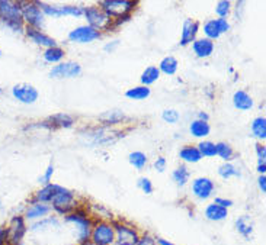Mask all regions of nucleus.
<instances>
[{"label":"nucleus","instance_id":"obj_45","mask_svg":"<svg viewBox=\"0 0 266 245\" xmlns=\"http://www.w3.org/2000/svg\"><path fill=\"white\" fill-rule=\"evenodd\" d=\"M7 243V234L4 228H0V245H6Z\"/></svg>","mask_w":266,"mask_h":245},{"label":"nucleus","instance_id":"obj_9","mask_svg":"<svg viewBox=\"0 0 266 245\" xmlns=\"http://www.w3.org/2000/svg\"><path fill=\"white\" fill-rule=\"evenodd\" d=\"M80 73H82V67L77 62L68 61L56 65L50 71V76L54 79H73V77L80 76Z\"/></svg>","mask_w":266,"mask_h":245},{"label":"nucleus","instance_id":"obj_25","mask_svg":"<svg viewBox=\"0 0 266 245\" xmlns=\"http://www.w3.org/2000/svg\"><path fill=\"white\" fill-rule=\"evenodd\" d=\"M177 65H179L177 60L175 57L169 55V57H165L162 60L160 65H159V71H163L167 76H172V74H175L177 71Z\"/></svg>","mask_w":266,"mask_h":245},{"label":"nucleus","instance_id":"obj_32","mask_svg":"<svg viewBox=\"0 0 266 245\" xmlns=\"http://www.w3.org/2000/svg\"><path fill=\"white\" fill-rule=\"evenodd\" d=\"M128 158H130V163L133 164L135 168H138V170H141V168L147 164V157H146V154L140 153V151L131 153Z\"/></svg>","mask_w":266,"mask_h":245},{"label":"nucleus","instance_id":"obj_27","mask_svg":"<svg viewBox=\"0 0 266 245\" xmlns=\"http://www.w3.org/2000/svg\"><path fill=\"white\" fill-rule=\"evenodd\" d=\"M150 93L151 92H150L148 87H146V86H138V87L130 89L128 92L125 93V96H127L128 99H133V100H143V99L148 97Z\"/></svg>","mask_w":266,"mask_h":245},{"label":"nucleus","instance_id":"obj_42","mask_svg":"<svg viewBox=\"0 0 266 245\" xmlns=\"http://www.w3.org/2000/svg\"><path fill=\"white\" fill-rule=\"evenodd\" d=\"M154 167L157 168V171L163 173V171L166 170V160H165L163 157L157 158V160H156V163H154Z\"/></svg>","mask_w":266,"mask_h":245},{"label":"nucleus","instance_id":"obj_23","mask_svg":"<svg viewBox=\"0 0 266 245\" xmlns=\"http://www.w3.org/2000/svg\"><path fill=\"white\" fill-rule=\"evenodd\" d=\"M160 77V71L157 67H148L143 71L141 74V83L147 87L150 84H153L154 82H157V79Z\"/></svg>","mask_w":266,"mask_h":245},{"label":"nucleus","instance_id":"obj_22","mask_svg":"<svg viewBox=\"0 0 266 245\" xmlns=\"http://www.w3.org/2000/svg\"><path fill=\"white\" fill-rule=\"evenodd\" d=\"M180 158L186 163H198L202 160V155L197 147H185L180 150Z\"/></svg>","mask_w":266,"mask_h":245},{"label":"nucleus","instance_id":"obj_7","mask_svg":"<svg viewBox=\"0 0 266 245\" xmlns=\"http://www.w3.org/2000/svg\"><path fill=\"white\" fill-rule=\"evenodd\" d=\"M114 231H115V240L118 245H137L140 241V237L137 234V231L131 228V226H127V225H122V223H114Z\"/></svg>","mask_w":266,"mask_h":245},{"label":"nucleus","instance_id":"obj_11","mask_svg":"<svg viewBox=\"0 0 266 245\" xmlns=\"http://www.w3.org/2000/svg\"><path fill=\"white\" fill-rule=\"evenodd\" d=\"M100 36V32L90 28V27H79L76 29L68 33V38L70 41L73 42H79V44H88V42H92L95 39H98Z\"/></svg>","mask_w":266,"mask_h":245},{"label":"nucleus","instance_id":"obj_10","mask_svg":"<svg viewBox=\"0 0 266 245\" xmlns=\"http://www.w3.org/2000/svg\"><path fill=\"white\" fill-rule=\"evenodd\" d=\"M12 94L16 100H19L25 105H32L38 99V90L31 84H25V83L16 84L12 89Z\"/></svg>","mask_w":266,"mask_h":245},{"label":"nucleus","instance_id":"obj_35","mask_svg":"<svg viewBox=\"0 0 266 245\" xmlns=\"http://www.w3.org/2000/svg\"><path fill=\"white\" fill-rule=\"evenodd\" d=\"M230 9H232V3L229 0H221L217 3V7H215V12L220 18H226L229 13H230Z\"/></svg>","mask_w":266,"mask_h":245},{"label":"nucleus","instance_id":"obj_26","mask_svg":"<svg viewBox=\"0 0 266 245\" xmlns=\"http://www.w3.org/2000/svg\"><path fill=\"white\" fill-rule=\"evenodd\" d=\"M252 132L256 138L259 139H265L266 138V119L264 116L256 118L252 123Z\"/></svg>","mask_w":266,"mask_h":245},{"label":"nucleus","instance_id":"obj_37","mask_svg":"<svg viewBox=\"0 0 266 245\" xmlns=\"http://www.w3.org/2000/svg\"><path fill=\"white\" fill-rule=\"evenodd\" d=\"M163 121H166L169 123H176L179 121V113L173 109H169V110H165L163 115H162Z\"/></svg>","mask_w":266,"mask_h":245},{"label":"nucleus","instance_id":"obj_13","mask_svg":"<svg viewBox=\"0 0 266 245\" xmlns=\"http://www.w3.org/2000/svg\"><path fill=\"white\" fill-rule=\"evenodd\" d=\"M192 191L198 199H208L214 191V183L208 177H200V179L194 180Z\"/></svg>","mask_w":266,"mask_h":245},{"label":"nucleus","instance_id":"obj_29","mask_svg":"<svg viewBox=\"0 0 266 245\" xmlns=\"http://www.w3.org/2000/svg\"><path fill=\"white\" fill-rule=\"evenodd\" d=\"M215 151H217V155H220L224 161H230L233 158V148L226 142L215 144Z\"/></svg>","mask_w":266,"mask_h":245},{"label":"nucleus","instance_id":"obj_44","mask_svg":"<svg viewBox=\"0 0 266 245\" xmlns=\"http://www.w3.org/2000/svg\"><path fill=\"white\" fill-rule=\"evenodd\" d=\"M137 245H156V240H153L150 235H146V237L140 238V241H138Z\"/></svg>","mask_w":266,"mask_h":245},{"label":"nucleus","instance_id":"obj_3","mask_svg":"<svg viewBox=\"0 0 266 245\" xmlns=\"http://www.w3.org/2000/svg\"><path fill=\"white\" fill-rule=\"evenodd\" d=\"M21 10H22V19L28 24L31 28H41L44 24V13L36 4V1H25L21 3Z\"/></svg>","mask_w":266,"mask_h":245},{"label":"nucleus","instance_id":"obj_41","mask_svg":"<svg viewBox=\"0 0 266 245\" xmlns=\"http://www.w3.org/2000/svg\"><path fill=\"white\" fill-rule=\"evenodd\" d=\"M256 153H258L259 163H265V158H266L265 145H262V144H258V145H256Z\"/></svg>","mask_w":266,"mask_h":245},{"label":"nucleus","instance_id":"obj_33","mask_svg":"<svg viewBox=\"0 0 266 245\" xmlns=\"http://www.w3.org/2000/svg\"><path fill=\"white\" fill-rule=\"evenodd\" d=\"M198 150L202 157H214L217 155L215 151V144L214 142H209V141H204L198 145Z\"/></svg>","mask_w":266,"mask_h":245},{"label":"nucleus","instance_id":"obj_16","mask_svg":"<svg viewBox=\"0 0 266 245\" xmlns=\"http://www.w3.org/2000/svg\"><path fill=\"white\" fill-rule=\"evenodd\" d=\"M194 53L200 57V58H207L212 54L214 51V42L211 39L202 38V39H197L192 44Z\"/></svg>","mask_w":266,"mask_h":245},{"label":"nucleus","instance_id":"obj_15","mask_svg":"<svg viewBox=\"0 0 266 245\" xmlns=\"http://www.w3.org/2000/svg\"><path fill=\"white\" fill-rule=\"evenodd\" d=\"M64 187L61 186H57V184H47L44 189H41L36 196H35V200L39 202V203H47V202H51L54 199L56 194H59Z\"/></svg>","mask_w":266,"mask_h":245},{"label":"nucleus","instance_id":"obj_36","mask_svg":"<svg viewBox=\"0 0 266 245\" xmlns=\"http://www.w3.org/2000/svg\"><path fill=\"white\" fill-rule=\"evenodd\" d=\"M50 121L54 123V125H57V126H66V128H68V126L73 125V119H71L70 116H67V115H63V113L51 116Z\"/></svg>","mask_w":266,"mask_h":245},{"label":"nucleus","instance_id":"obj_49","mask_svg":"<svg viewBox=\"0 0 266 245\" xmlns=\"http://www.w3.org/2000/svg\"><path fill=\"white\" fill-rule=\"evenodd\" d=\"M117 45H118V41H115L112 45H106V47H105V50H106V51H111V50H114V47H117Z\"/></svg>","mask_w":266,"mask_h":245},{"label":"nucleus","instance_id":"obj_46","mask_svg":"<svg viewBox=\"0 0 266 245\" xmlns=\"http://www.w3.org/2000/svg\"><path fill=\"white\" fill-rule=\"evenodd\" d=\"M259 189L262 190V193H265L266 191V177H265V174H262L261 177H259Z\"/></svg>","mask_w":266,"mask_h":245},{"label":"nucleus","instance_id":"obj_18","mask_svg":"<svg viewBox=\"0 0 266 245\" xmlns=\"http://www.w3.org/2000/svg\"><path fill=\"white\" fill-rule=\"evenodd\" d=\"M233 103L238 110H249V109L253 108V100H252V97L246 92H243V90H238V92L234 93Z\"/></svg>","mask_w":266,"mask_h":245},{"label":"nucleus","instance_id":"obj_48","mask_svg":"<svg viewBox=\"0 0 266 245\" xmlns=\"http://www.w3.org/2000/svg\"><path fill=\"white\" fill-rule=\"evenodd\" d=\"M157 243H159V245H175V244H172V243H167L166 240H163V238H159V240H157Z\"/></svg>","mask_w":266,"mask_h":245},{"label":"nucleus","instance_id":"obj_8","mask_svg":"<svg viewBox=\"0 0 266 245\" xmlns=\"http://www.w3.org/2000/svg\"><path fill=\"white\" fill-rule=\"evenodd\" d=\"M66 219L68 222H74L77 225V228H79V238H80L82 243H86L90 238L93 225H92V222H90V219L88 216L80 214H71L66 216Z\"/></svg>","mask_w":266,"mask_h":245},{"label":"nucleus","instance_id":"obj_28","mask_svg":"<svg viewBox=\"0 0 266 245\" xmlns=\"http://www.w3.org/2000/svg\"><path fill=\"white\" fill-rule=\"evenodd\" d=\"M204 33L207 35V39H211V41L217 39L221 35L218 27H217V21L215 19H212V21H209V22H207L204 25Z\"/></svg>","mask_w":266,"mask_h":245},{"label":"nucleus","instance_id":"obj_34","mask_svg":"<svg viewBox=\"0 0 266 245\" xmlns=\"http://www.w3.org/2000/svg\"><path fill=\"white\" fill-rule=\"evenodd\" d=\"M236 228H237V231H238L243 237H246V238L252 234V225L247 223V219H246V218L237 219V220H236Z\"/></svg>","mask_w":266,"mask_h":245},{"label":"nucleus","instance_id":"obj_19","mask_svg":"<svg viewBox=\"0 0 266 245\" xmlns=\"http://www.w3.org/2000/svg\"><path fill=\"white\" fill-rule=\"evenodd\" d=\"M227 216H229L227 209H226V208H221V206H218V205H215V203L208 205L207 209H205V218L209 219V220H215V222H217V220L226 219Z\"/></svg>","mask_w":266,"mask_h":245},{"label":"nucleus","instance_id":"obj_1","mask_svg":"<svg viewBox=\"0 0 266 245\" xmlns=\"http://www.w3.org/2000/svg\"><path fill=\"white\" fill-rule=\"evenodd\" d=\"M0 21L4 22L13 31L24 29V19L21 3H13L9 0H0Z\"/></svg>","mask_w":266,"mask_h":245},{"label":"nucleus","instance_id":"obj_39","mask_svg":"<svg viewBox=\"0 0 266 245\" xmlns=\"http://www.w3.org/2000/svg\"><path fill=\"white\" fill-rule=\"evenodd\" d=\"M215 21H217V27H218V29H220V33H224V32H227L230 29V24L227 22V19L218 18V19H215Z\"/></svg>","mask_w":266,"mask_h":245},{"label":"nucleus","instance_id":"obj_5","mask_svg":"<svg viewBox=\"0 0 266 245\" xmlns=\"http://www.w3.org/2000/svg\"><path fill=\"white\" fill-rule=\"evenodd\" d=\"M85 16H86L90 28H93L96 31L109 28L111 22H112V19L100 7H95V6H90V7L85 9Z\"/></svg>","mask_w":266,"mask_h":245},{"label":"nucleus","instance_id":"obj_38","mask_svg":"<svg viewBox=\"0 0 266 245\" xmlns=\"http://www.w3.org/2000/svg\"><path fill=\"white\" fill-rule=\"evenodd\" d=\"M138 186H140V187L143 189V191L147 193V194H150V193L153 191V184H151V182H150L148 179H146V177H143V179L138 180Z\"/></svg>","mask_w":266,"mask_h":245},{"label":"nucleus","instance_id":"obj_6","mask_svg":"<svg viewBox=\"0 0 266 245\" xmlns=\"http://www.w3.org/2000/svg\"><path fill=\"white\" fill-rule=\"evenodd\" d=\"M27 232V225H25V219L22 216H15L9 226L6 228V234H7V243L10 245H19L21 240L24 238Z\"/></svg>","mask_w":266,"mask_h":245},{"label":"nucleus","instance_id":"obj_31","mask_svg":"<svg viewBox=\"0 0 266 245\" xmlns=\"http://www.w3.org/2000/svg\"><path fill=\"white\" fill-rule=\"evenodd\" d=\"M218 174H220L223 179H230V177H233V176H240V171L234 167L233 164L226 163V164H223V165L220 167Z\"/></svg>","mask_w":266,"mask_h":245},{"label":"nucleus","instance_id":"obj_40","mask_svg":"<svg viewBox=\"0 0 266 245\" xmlns=\"http://www.w3.org/2000/svg\"><path fill=\"white\" fill-rule=\"evenodd\" d=\"M53 173H54V167H53V164L51 165H48V168H47V171H45V174L39 179V182L44 184H50V180H51V176H53Z\"/></svg>","mask_w":266,"mask_h":245},{"label":"nucleus","instance_id":"obj_30","mask_svg":"<svg viewBox=\"0 0 266 245\" xmlns=\"http://www.w3.org/2000/svg\"><path fill=\"white\" fill-rule=\"evenodd\" d=\"M188 179H189V171H188V168L185 165H180L179 168H176L173 171V180L179 186H185Z\"/></svg>","mask_w":266,"mask_h":245},{"label":"nucleus","instance_id":"obj_43","mask_svg":"<svg viewBox=\"0 0 266 245\" xmlns=\"http://www.w3.org/2000/svg\"><path fill=\"white\" fill-rule=\"evenodd\" d=\"M215 205H218V206H221V208H230L232 205H233V202L232 200H229V199H223V197H217L215 199V202H214Z\"/></svg>","mask_w":266,"mask_h":245},{"label":"nucleus","instance_id":"obj_17","mask_svg":"<svg viewBox=\"0 0 266 245\" xmlns=\"http://www.w3.org/2000/svg\"><path fill=\"white\" fill-rule=\"evenodd\" d=\"M200 29V25L198 22H194V21H185L183 24V31H182V38H180V45H188L189 42H194L195 41V36L198 33Z\"/></svg>","mask_w":266,"mask_h":245},{"label":"nucleus","instance_id":"obj_4","mask_svg":"<svg viewBox=\"0 0 266 245\" xmlns=\"http://www.w3.org/2000/svg\"><path fill=\"white\" fill-rule=\"evenodd\" d=\"M90 240L95 245H111L115 241L114 226L108 222H99L93 226Z\"/></svg>","mask_w":266,"mask_h":245},{"label":"nucleus","instance_id":"obj_20","mask_svg":"<svg viewBox=\"0 0 266 245\" xmlns=\"http://www.w3.org/2000/svg\"><path fill=\"white\" fill-rule=\"evenodd\" d=\"M51 211V208L45 203H33L31 205L27 212H25V218L27 219H38V218H44L45 215L48 214Z\"/></svg>","mask_w":266,"mask_h":245},{"label":"nucleus","instance_id":"obj_14","mask_svg":"<svg viewBox=\"0 0 266 245\" xmlns=\"http://www.w3.org/2000/svg\"><path fill=\"white\" fill-rule=\"evenodd\" d=\"M27 31V36L35 42L36 45H42V47H47V48H53V47H57V42L50 38L48 35L42 33L39 29H35V28H31V27H27L25 28Z\"/></svg>","mask_w":266,"mask_h":245},{"label":"nucleus","instance_id":"obj_47","mask_svg":"<svg viewBox=\"0 0 266 245\" xmlns=\"http://www.w3.org/2000/svg\"><path fill=\"white\" fill-rule=\"evenodd\" d=\"M258 171H259L261 174H265V171H266L265 163H259V165H258Z\"/></svg>","mask_w":266,"mask_h":245},{"label":"nucleus","instance_id":"obj_21","mask_svg":"<svg viewBox=\"0 0 266 245\" xmlns=\"http://www.w3.org/2000/svg\"><path fill=\"white\" fill-rule=\"evenodd\" d=\"M189 131H191V134H192L194 136H197V138H204V136H207V135L209 134L211 128H209L208 122H204V121H200V119H198V121H194V122L191 123Z\"/></svg>","mask_w":266,"mask_h":245},{"label":"nucleus","instance_id":"obj_12","mask_svg":"<svg viewBox=\"0 0 266 245\" xmlns=\"http://www.w3.org/2000/svg\"><path fill=\"white\" fill-rule=\"evenodd\" d=\"M51 202H53V206L60 214H67L68 211H71L74 208V196L67 189H63L59 194H56Z\"/></svg>","mask_w":266,"mask_h":245},{"label":"nucleus","instance_id":"obj_50","mask_svg":"<svg viewBox=\"0 0 266 245\" xmlns=\"http://www.w3.org/2000/svg\"><path fill=\"white\" fill-rule=\"evenodd\" d=\"M200 121H204V122H207V121H208V115H207V113H202V112H201V113H200Z\"/></svg>","mask_w":266,"mask_h":245},{"label":"nucleus","instance_id":"obj_51","mask_svg":"<svg viewBox=\"0 0 266 245\" xmlns=\"http://www.w3.org/2000/svg\"><path fill=\"white\" fill-rule=\"evenodd\" d=\"M0 55H1V51H0Z\"/></svg>","mask_w":266,"mask_h":245},{"label":"nucleus","instance_id":"obj_24","mask_svg":"<svg viewBox=\"0 0 266 245\" xmlns=\"http://www.w3.org/2000/svg\"><path fill=\"white\" fill-rule=\"evenodd\" d=\"M66 53L63 48L60 47H53V48H47L44 53V60L47 62H59L64 58Z\"/></svg>","mask_w":266,"mask_h":245},{"label":"nucleus","instance_id":"obj_2","mask_svg":"<svg viewBox=\"0 0 266 245\" xmlns=\"http://www.w3.org/2000/svg\"><path fill=\"white\" fill-rule=\"evenodd\" d=\"M135 1H128V0H105L100 1V9L111 18V16H127L130 10L135 7Z\"/></svg>","mask_w":266,"mask_h":245}]
</instances>
